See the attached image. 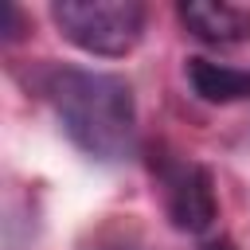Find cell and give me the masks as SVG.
<instances>
[{
    "label": "cell",
    "instance_id": "cell-1",
    "mask_svg": "<svg viewBox=\"0 0 250 250\" xmlns=\"http://www.w3.org/2000/svg\"><path fill=\"white\" fill-rule=\"evenodd\" d=\"M47 98L62 133L94 160H121L137 141V105L125 78L86 66H59L47 78Z\"/></svg>",
    "mask_w": 250,
    "mask_h": 250
},
{
    "label": "cell",
    "instance_id": "cell-2",
    "mask_svg": "<svg viewBox=\"0 0 250 250\" xmlns=\"http://www.w3.org/2000/svg\"><path fill=\"white\" fill-rule=\"evenodd\" d=\"M51 20L62 39L102 59L129 55L145 35V8L137 0H59Z\"/></svg>",
    "mask_w": 250,
    "mask_h": 250
},
{
    "label": "cell",
    "instance_id": "cell-3",
    "mask_svg": "<svg viewBox=\"0 0 250 250\" xmlns=\"http://www.w3.org/2000/svg\"><path fill=\"white\" fill-rule=\"evenodd\" d=\"M160 184H164V211L172 219L176 230L188 234H203L215 223V188L207 168L199 164H164L160 168Z\"/></svg>",
    "mask_w": 250,
    "mask_h": 250
},
{
    "label": "cell",
    "instance_id": "cell-4",
    "mask_svg": "<svg viewBox=\"0 0 250 250\" xmlns=\"http://www.w3.org/2000/svg\"><path fill=\"white\" fill-rule=\"evenodd\" d=\"M180 20L184 27L203 39V43H246L250 39V12L246 8H234V4H215V0H188L180 4Z\"/></svg>",
    "mask_w": 250,
    "mask_h": 250
},
{
    "label": "cell",
    "instance_id": "cell-5",
    "mask_svg": "<svg viewBox=\"0 0 250 250\" xmlns=\"http://www.w3.org/2000/svg\"><path fill=\"white\" fill-rule=\"evenodd\" d=\"M195 98L211 102V105H230V102H250V70L215 62V59H188L184 66Z\"/></svg>",
    "mask_w": 250,
    "mask_h": 250
},
{
    "label": "cell",
    "instance_id": "cell-6",
    "mask_svg": "<svg viewBox=\"0 0 250 250\" xmlns=\"http://www.w3.org/2000/svg\"><path fill=\"white\" fill-rule=\"evenodd\" d=\"M0 12H4V27H0V31H4V43H12V39H20V12H16L12 4H4Z\"/></svg>",
    "mask_w": 250,
    "mask_h": 250
},
{
    "label": "cell",
    "instance_id": "cell-7",
    "mask_svg": "<svg viewBox=\"0 0 250 250\" xmlns=\"http://www.w3.org/2000/svg\"><path fill=\"white\" fill-rule=\"evenodd\" d=\"M207 250H234L230 242H215V246H207Z\"/></svg>",
    "mask_w": 250,
    "mask_h": 250
},
{
    "label": "cell",
    "instance_id": "cell-8",
    "mask_svg": "<svg viewBox=\"0 0 250 250\" xmlns=\"http://www.w3.org/2000/svg\"><path fill=\"white\" fill-rule=\"evenodd\" d=\"M113 250H125V246H113Z\"/></svg>",
    "mask_w": 250,
    "mask_h": 250
}]
</instances>
